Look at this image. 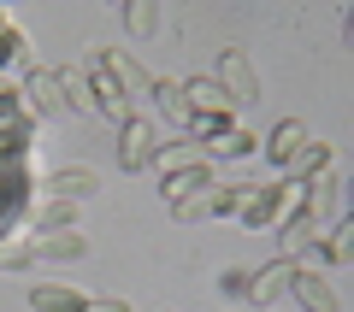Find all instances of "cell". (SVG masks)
Returning <instances> with one entry per match:
<instances>
[{
    "label": "cell",
    "instance_id": "cell-24",
    "mask_svg": "<svg viewBox=\"0 0 354 312\" xmlns=\"http://www.w3.org/2000/svg\"><path fill=\"white\" fill-rule=\"evenodd\" d=\"M36 253H30V236H6L0 242V271H30Z\"/></svg>",
    "mask_w": 354,
    "mask_h": 312
},
{
    "label": "cell",
    "instance_id": "cell-18",
    "mask_svg": "<svg viewBox=\"0 0 354 312\" xmlns=\"http://www.w3.org/2000/svg\"><path fill=\"white\" fill-rule=\"evenodd\" d=\"M30 312H88V295L71 283H36L30 289Z\"/></svg>",
    "mask_w": 354,
    "mask_h": 312
},
{
    "label": "cell",
    "instance_id": "cell-10",
    "mask_svg": "<svg viewBox=\"0 0 354 312\" xmlns=\"http://www.w3.org/2000/svg\"><path fill=\"white\" fill-rule=\"evenodd\" d=\"M88 53H95V65H101V71H106V77L118 83V95H124V100L148 95V77H153V71H142V65L130 59L124 48H88Z\"/></svg>",
    "mask_w": 354,
    "mask_h": 312
},
{
    "label": "cell",
    "instance_id": "cell-4",
    "mask_svg": "<svg viewBox=\"0 0 354 312\" xmlns=\"http://www.w3.org/2000/svg\"><path fill=\"white\" fill-rule=\"evenodd\" d=\"M160 148H165V142H160V118L130 113L124 124H118V171H148Z\"/></svg>",
    "mask_w": 354,
    "mask_h": 312
},
{
    "label": "cell",
    "instance_id": "cell-9",
    "mask_svg": "<svg viewBox=\"0 0 354 312\" xmlns=\"http://www.w3.org/2000/svg\"><path fill=\"white\" fill-rule=\"evenodd\" d=\"M36 195H53V200H95L101 195V171H88V165H59V171H48L36 183Z\"/></svg>",
    "mask_w": 354,
    "mask_h": 312
},
{
    "label": "cell",
    "instance_id": "cell-25",
    "mask_svg": "<svg viewBox=\"0 0 354 312\" xmlns=\"http://www.w3.org/2000/svg\"><path fill=\"white\" fill-rule=\"evenodd\" d=\"M218 289H225V295H242V289H248V265H230V271L218 277Z\"/></svg>",
    "mask_w": 354,
    "mask_h": 312
},
{
    "label": "cell",
    "instance_id": "cell-5",
    "mask_svg": "<svg viewBox=\"0 0 354 312\" xmlns=\"http://www.w3.org/2000/svg\"><path fill=\"white\" fill-rule=\"evenodd\" d=\"M213 83H218V95H225L230 106H254V100H260V71H254V59H248L242 48H225V53H218Z\"/></svg>",
    "mask_w": 354,
    "mask_h": 312
},
{
    "label": "cell",
    "instance_id": "cell-21",
    "mask_svg": "<svg viewBox=\"0 0 354 312\" xmlns=\"http://www.w3.org/2000/svg\"><path fill=\"white\" fill-rule=\"evenodd\" d=\"M313 253L330 265V271H342V265L354 260V224H348V218H337V224H330L325 236H319V248H313Z\"/></svg>",
    "mask_w": 354,
    "mask_h": 312
},
{
    "label": "cell",
    "instance_id": "cell-17",
    "mask_svg": "<svg viewBox=\"0 0 354 312\" xmlns=\"http://www.w3.org/2000/svg\"><path fill=\"white\" fill-rule=\"evenodd\" d=\"M218 177H213V165H189V171H171V177H160V200L165 206H177V200H189V195H201V188H213Z\"/></svg>",
    "mask_w": 354,
    "mask_h": 312
},
{
    "label": "cell",
    "instance_id": "cell-23",
    "mask_svg": "<svg viewBox=\"0 0 354 312\" xmlns=\"http://www.w3.org/2000/svg\"><path fill=\"white\" fill-rule=\"evenodd\" d=\"M189 165H201V148H195L189 136L165 142V148L153 153V171H160V177H171V171H189Z\"/></svg>",
    "mask_w": 354,
    "mask_h": 312
},
{
    "label": "cell",
    "instance_id": "cell-22",
    "mask_svg": "<svg viewBox=\"0 0 354 312\" xmlns=\"http://www.w3.org/2000/svg\"><path fill=\"white\" fill-rule=\"evenodd\" d=\"M124 30H130L136 41H153V36L165 30V12H160V0H130V6H124Z\"/></svg>",
    "mask_w": 354,
    "mask_h": 312
},
{
    "label": "cell",
    "instance_id": "cell-1",
    "mask_svg": "<svg viewBox=\"0 0 354 312\" xmlns=\"http://www.w3.org/2000/svg\"><path fill=\"white\" fill-rule=\"evenodd\" d=\"M295 200H301V188L290 183V177H278V183H266V188H248V200H242V224L248 230H278L283 218L295 213Z\"/></svg>",
    "mask_w": 354,
    "mask_h": 312
},
{
    "label": "cell",
    "instance_id": "cell-2",
    "mask_svg": "<svg viewBox=\"0 0 354 312\" xmlns=\"http://www.w3.org/2000/svg\"><path fill=\"white\" fill-rule=\"evenodd\" d=\"M248 188H254V183H213V188H201V195L177 200V206H171V218H177V224H207V218H236V213H242V200H248Z\"/></svg>",
    "mask_w": 354,
    "mask_h": 312
},
{
    "label": "cell",
    "instance_id": "cell-14",
    "mask_svg": "<svg viewBox=\"0 0 354 312\" xmlns=\"http://www.w3.org/2000/svg\"><path fill=\"white\" fill-rule=\"evenodd\" d=\"M307 142H313V136H307V124H301V118H278V124H272V136L260 142V153H266L272 165H278V171H290V159L307 148Z\"/></svg>",
    "mask_w": 354,
    "mask_h": 312
},
{
    "label": "cell",
    "instance_id": "cell-16",
    "mask_svg": "<svg viewBox=\"0 0 354 312\" xmlns=\"http://www.w3.org/2000/svg\"><path fill=\"white\" fill-rule=\"evenodd\" d=\"M148 100L160 106V118L177 130V136H189V106H183V88H177V77H148Z\"/></svg>",
    "mask_w": 354,
    "mask_h": 312
},
{
    "label": "cell",
    "instance_id": "cell-19",
    "mask_svg": "<svg viewBox=\"0 0 354 312\" xmlns=\"http://www.w3.org/2000/svg\"><path fill=\"white\" fill-rule=\"evenodd\" d=\"M325 171H337V148H330V142H307L290 159V183H313V177H325Z\"/></svg>",
    "mask_w": 354,
    "mask_h": 312
},
{
    "label": "cell",
    "instance_id": "cell-12",
    "mask_svg": "<svg viewBox=\"0 0 354 312\" xmlns=\"http://www.w3.org/2000/svg\"><path fill=\"white\" fill-rule=\"evenodd\" d=\"M0 71H36V41L12 12H0Z\"/></svg>",
    "mask_w": 354,
    "mask_h": 312
},
{
    "label": "cell",
    "instance_id": "cell-6",
    "mask_svg": "<svg viewBox=\"0 0 354 312\" xmlns=\"http://www.w3.org/2000/svg\"><path fill=\"white\" fill-rule=\"evenodd\" d=\"M18 95H24V106L36 113V124H41V118H53V124H59V118H71V95H65L59 71H48V65H36V71L24 77V88H18Z\"/></svg>",
    "mask_w": 354,
    "mask_h": 312
},
{
    "label": "cell",
    "instance_id": "cell-8",
    "mask_svg": "<svg viewBox=\"0 0 354 312\" xmlns=\"http://www.w3.org/2000/svg\"><path fill=\"white\" fill-rule=\"evenodd\" d=\"M283 295H295V306H301V312H342V295L330 289V277L319 271V265H295Z\"/></svg>",
    "mask_w": 354,
    "mask_h": 312
},
{
    "label": "cell",
    "instance_id": "cell-26",
    "mask_svg": "<svg viewBox=\"0 0 354 312\" xmlns=\"http://www.w3.org/2000/svg\"><path fill=\"white\" fill-rule=\"evenodd\" d=\"M88 312H130V300H118V295H101V300H95V295H88Z\"/></svg>",
    "mask_w": 354,
    "mask_h": 312
},
{
    "label": "cell",
    "instance_id": "cell-20",
    "mask_svg": "<svg viewBox=\"0 0 354 312\" xmlns=\"http://www.w3.org/2000/svg\"><path fill=\"white\" fill-rule=\"evenodd\" d=\"M254 153H260V136L242 130V124H230L218 142H207V148H201V159L213 165V159H254Z\"/></svg>",
    "mask_w": 354,
    "mask_h": 312
},
{
    "label": "cell",
    "instance_id": "cell-13",
    "mask_svg": "<svg viewBox=\"0 0 354 312\" xmlns=\"http://www.w3.org/2000/svg\"><path fill=\"white\" fill-rule=\"evenodd\" d=\"M290 271H295L290 260H272V265H260V271H248V289H242V300H254L260 312H272V306H278V295L290 289Z\"/></svg>",
    "mask_w": 354,
    "mask_h": 312
},
{
    "label": "cell",
    "instance_id": "cell-3",
    "mask_svg": "<svg viewBox=\"0 0 354 312\" xmlns=\"http://www.w3.org/2000/svg\"><path fill=\"white\" fill-rule=\"evenodd\" d=\"M337 224V218H325V213H313L307 200H295V213L278 224V260H290V265H301V253H313L319 248V236Z\"/></svg>",
    "mask_w": 354,
    "mask_h": 312
},
{
    "label": "cell",
    "instance_id": "cell-11",
    "mask_svg": "<svg viewBox=\"0 0 354 312\" xmlns=\"http://www.w3.org/2000/svg\"><path fill=\"white\" fill-rule=\"evenodd\" d=\"M30 253H36V265H77L88 260V236L83 230H48V236H30Z\"/></svg>",
    "mask_w": 354,
    "mask_h": 312
},
{
    "label": "cell",
    "instance_id": "cell-7",
    "mask_svg": "<svg viewBox=\"0 0 354 312\" xmlns=\"http://www.w3.org/2000/svg\"><path fill=\"white\" fill-rule=\"evenodd\" d=\"M83 95H88V113H101L106 124H124V118L136 113V106H130V100L118 95V83L101 71V65H95V53L83 59Z\"/></svg>",
    "mask_w": 354,
    "mask_h": 312
},
{
    "label": "cell",
    "instance_id": "cell-15",
    "mask_svg": "<svg viewBox=\"0 0 354 312\" xmlns=\"http://www.w3.org/2000/svg\"><path fill=\"white\" fill-rule=\"evenodd\" d=\"M183 106H189V124H201V118H218V113H230V100L218 95V83H213V71L207 77H183Z\"/></svg>",
    "mask_w": 354,
    "mask_h": 312
}]
</instances>
